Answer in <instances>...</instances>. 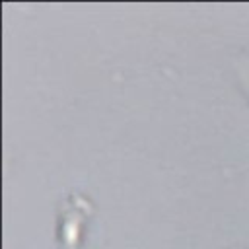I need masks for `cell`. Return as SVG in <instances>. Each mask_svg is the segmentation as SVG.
<instances>
[{
    "mask_svg": "<svg viewBox=\"0 0 249 249\" xmlns=\"http://www.w3.org/2000/svg\"><path fill=\"white\" fill-rule=\"evenodd\" d=\"M93 214V202L84 193L70 191L56 208V243L62 249H82Z\"/></svg>",
    "mask_w": 249,
    "mask_h": 249,
    "instance_id": "6da1fadb",
    "label": "cell"
},
{
    "mask_svg": "<svg viewBox=\"0 0 249 249\" xmlns=\"http://www.w3.org/2000/svg\"><path fill=\"white\" fill-rule=\"evenodd\" d=\"M239 80H241V84H243V88L249 95V54L245 56V60L239 66Z\"/></svg>",
    "mask_w": 249,
    "mask_h": 249,
    "instance_id": "7a4b0ae2",
    "label": "cell"
},
{
    "mask_svg": "<svg viewBox=\"0 0 249 249\" xmlns=\"http://www.w3.org/2000/svg\"><path fill=\"white\" fill-rule=\"evenodd\" d=\"M231 249H243V247H231Z\"/></svg>",
    "mask_w": 249,
    "mask_h": 249,
    "instance_id": "3957f363",
    "label": "cell"
}]
</instances>
